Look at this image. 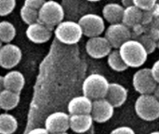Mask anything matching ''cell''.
<instances>
[{
	"mask_svg": "<svg viewBox=\"0 0 159 134\" xmlns=\"http://www.w3.org/2000/svg\"><path fill=\"white\" fill-rule=\"evenodd\" d=\"M113 50V48L105 36L90 37L86 43V51L93 59L105 58Z\"/></svg>",
	"mask_w": 159,
	"mask_h": 134,
	"instance_id": "10",
	"label": "cell"
},
{
	"mask_svg": "<svg viewBox=\"0 0 159 134\" xmlns=\"http://www.w3.org/2000/svg\"><path fill=\"white\" fill-rule=\"evenodd\" d=\"M110 134H135V132L128 126H121L114 129Z\"/></svg>",
	"mask_w": 159,
	"mask_h": 134,
	"instance_id": "31",
	"label": "cell"
},
{
	"mask_svg": "<svg viewBox=\"0 0 159 134\" xmlns=\"http://www.w3.org/2000/svg\"><path fill=\"white\" fill-rule=\"evenodd\" d=\"M147 26L148 25H144L143 24L142 22L133 26L130 30H131V35H132V38L133 39H136L138 38L139 36H141L142 35L145 34L146 33V30H147Z\"/></svg>",
	"mask_w": 159,
	"mask_h": 134,
	"instance_id": "29",
	"label": "cell"
},
{
	"mask_svg": "<svg viewBox=\"0 0 159 134\" xmlns=\"http://www.w3.org/2000/svg\"><path fill=\"white\" fill-rule=\"evenodd\" d=\"M45 128L50 134L65 132L70 129V115L64 112H54L45 120Z\"/></svg>",
	"mask_w": 159,
	"mask_h": 134,
	"instance_id": "11",
	"label": "cell"
},
{
	"mask_svg": "<svg viewBox=\"0 0 159 134\" xmlns=\"http://www.w3.org/2000/svg\"><path fill=\"white\" fill-rule=\"evenodd\" d=\"M134 90L140 94H153L157 87L150 68L139 69L132 77Z\"/></svg>",
	"mask_w": 159,
	"mask_h": 134,
	"instance_id": "6",
	"label": "cell"
},
{
	"mask_svg": "<svg viewBox=\"0 0 159 134\" xmlns=\"http://www.w3.org/2000/svg\"><path fill=\"white\" fill-rule=\"evenodd\" d=\"M16 7V0H0V17L9 15Z\"/></svg>",
	"mask_w": 159,
	"mask_h": 134,
	"instance_id": "27",
	"label": "cell"
},
{
	"mask_svg": "<svg viewBox=\"0 0 159 134\" xmlns=\"http://www.w3.org/2000/svg\"><path fill=\"white\" fill-rule=\"evenodd\" d=\"M121 3H122V6L124 7H129V6L134 5L133 0H121Z\"/></svg>",
	"mask_w": 159,
	"mask_h": 134,
	"instance_id": "36",
	"label": "cell"
},
{
	"mask_svg": "<svg viewBox=\"0 0 159 134\" xmlns=\"http://www.w3.org/2000/svg\"><path fill=\"white\" fill-rule=\"evenodd\" d=\"M93 118L90 114H80L70 116V129L75 133L87 132L93 125Z\"/></svg>",
	"mask_w": 159,
	"mask_h": 134,
	"instance_id": "16",
	"label": "cell"
},
{
	"mask_svg": "<svg viewBox=\"0 0 159 134\" xmlns=\"http://www.w3.org/2000/svg\"><path fill=\"white\" fill-rule=\"evenodd\" d=\"M64 9L55 0H47L38 10V21L53 28L63 21Z\"/></svg>",
	"mask_w": 159,
	"mask_h": 134,
	"instance_id": "5",
	"label": "cell"
},
{
	"mask_svg": "<svg viewBox=\"0 0 159 134\" xmlns=\"http://www.w3.org/2000/svg\"><path fill=\"white\" fill-rule=\"evenodd\" d=\"M4 80H3V76H0V92L4 90Z\"/></svg>",
	"mask_w": 159,
	"mask_h": 134,
	"instance_id": "37",
	"label": "cell"
},
{
	"mask_svg": "<svg viewBox=\"0 0 159 134\" xmlns=\"http://www.w3.org/2000/svg\"><path fill=\"white\" fill-rule=\"evenodd\" d=\"M20 18L23 21L24 23L27 25H30L34 22L38 21V10L29 7L27 6H22L20 10Z\"/></svg>",
	"mask_w": 159,
	"mask_h": 134,
	"instance_id": "24",
	"label": "cell"
},
{
	"mask_svg": "<svg viewBox=\"0 0 159 134\" xmlns=\"http://www.w3.org/2000/svg\"><path fill=\"white\" fill-rule=\"evenodd\" d=\"M149 134H159V132H151V133Z\"/></svg>",
	"mask_w": 159,
	"mask_h": 134,
	"instance_id": "40",
	"label": "cell"
},
{
	"mask_svg": "<svg viewBox=\"0 0 159 134\" xmlns=\"http://www.w3.org/2000/svg\"><path fill=\"white\" fill-rule=\"evenodd\" d=\"M18 129L17 118L8 114H0V134H14Z\"/></svg>",
	"mask_w": 159,
	"mask_h": 134,
	"instance_id": "21",
	"label": "cell"
},
{
	"mask_svg": "<svg viewBox=\"0 0 159 134\" xmlns=\"http://www.w3.org/2000/svg\"><path fill=\"white\" fill-rule=\"evenodd\" d=\"M20 100V93L4 89L0 92V109L10 111L18 106Z\"/></svg>",
	"mask_w": 159,
	"mask_h": 134,
	"instance_id": "19",
	"label": "cell"
},
{
	"mask_svg": "<svg viewBox=\"0 0 159 134\" xmlns=\"http://www.w3.org/2000/svg\"><path fill=\"white\" fill-rule=\"evenodd\" d=\"M54 35L61 43L65 45H75L81 40L83 32L78 22L62 21L55 27Z\"/></svg>",
	"mask_w": 159,
	"mask_h": 134,
	"instance_id": "4",
	"label": "cell"
},
{
	"mask_svg": "<svg viewBox=\"0 0 159 134\" xmlns=\"http://www.w3.org/2000/svg\"><path fill=\"white\" fill-rule=\"evenodd\" d=\"M108 79L98 73H93L88 76L82 84L83 95L89 97L92 101L105 98L109 89Z\"/></svg>",
	"mask_w": 159,
	"mask_h": 134,
	"instance_id": "2",
	"label": "cell"
},
{
	"mask_svg": "<svg viewBox=\"0 0 159 134\" xmlns=\"http://www.w3.org/2000/svg\"><path fill=\"white\" fill-rule=\"evenodd\" d=\"M159 15V6L156 4L152 8L147 10H143V17H142V23L144 25H149L152 21Z\"/></svg>",
	"mask_w": 159,
	"mask_h": 134,
	"instance_id": "26",
	"label": "cell"
},
{
	"mask_svg": "<svg viewBox=\"0 0 159 134\" xmlns=\"http://www.w3.org/2000/svg\"><path fill=\"white\" fill-rule=\"evenodd\" d=\"M125 7L117 3H108L102 8V17L110 24L122 22Z\"/></svg>",
	"mask_w": 159,
	"mask_h": 134,
	"instance_id": "18",
	"label": "cell"
},
{
	"mask_svg": "<svg viewBox=\"0 0 159 134\" xmlns=\"http://www.w3.org/2000/svg\"><path fill=\"white\" fill-rule=\"evenodd\" d=\"M105 37L113 49H118L125 42L132 38L131 30L123 22L110 24L105 31Z\"/></svg>",
	"mask_w": 159,
	"mask_h": 134,
	"instance_id": "8",
	"label": "cell"
},
{
	"mask_svg": "<svg viewBox=\"0 0 159 134\" xmlns=\"http://www.w3.org/2000/svg\"><path fill=\"white\" fill-rule=\"evenodd\" d=\"M157 48H158V49H159V40H158V41H157Z\"/></svg>",
	"mask_w": 159,
	"mask_h": 134,
	"instance_id": "44",
	"label": "cell"
},
{
	"mask_svg": "<svg viewBox=\"0 0 159 134\" xmlns=\"http://www.w3.org/2000/svg\"><path fill=\"white\" fill-rule=\"evenodd\" d=\"M2 45H3V43H2V42H1V41H0V48H1V47H2Z\"/></svg>",
	"mask_w": 159,
	"mask_h": 134,
	"instance_id": "42",
	"label": "cell"
},
{
	"mask_svg": "<svg viewBox=\"0 0 159 134\" xmlns=\"http://www.w3.org/2000/svg\"><path fill=\"white\" fill-rule=\"evenodd\" d=\"M27 134H50L47 130L46 128H35L31 130Z\"/></svg>",
	"mask_w": 159,
	"mask_h": 134,
	"instance_id": "34",
	"label": "cell"
},
{
	"mask_svg": "<svg viewBox=\"0 0 159 134\" xmlns=\"http://www.w3.org/2000/svg\"><path fill=\"white\" fill-rule=\"evenodd\" d=\"M4 88L6 90L20 93L25 85V78L20 71H10L3 76Z\"/></svg>",
	"mask_w": 159,
	"mask_h": 134,
	"instance_id": "17",
	"label": "cell"
},
{
	"mask_svg": "<svg viewBox=\"0 0 159 134\" xmlns=\"http://www.w3.org/2000/svg\"><path fill=\"white\" fill-rule=\"evenodd\" d=\"M142 17H143V10L138 7H136L135 5H132L125 7L122 22L131 29L133 26L142 22Z\"/></svg>",
	"mask_w": 159,
	"mask_h": 134,
	"instance_id": "20",
	"label": "cell"
},
{
	"mask_svg": "<svg viewBox=\"0 0 159 134\" xmlns=\"http://www.w3.org/2000/svg\"><path fill=\"white\" fill-rule=\"evenodd\" d=\"M87 1H89V2H99L101 0H87Z\"/></svg>",
	"mask_w": 159,
	"mask_h": 134,
	"instance_id": "39",
	"label": "cell"
},
{
	"mask_svg": "<svg viewBox=\"0 0 159 134\" xmlns=\"http://www.w3.org/2000/svg\"><path fill=\"white\" fill-rule=\"evenodd\" d=\"M115 113V107L105 99H98L92 102L91 117L97 123H105L109 121Z\"/></svg>",
	"mask_w": 159,
	"mask_h": 134,
	"instance_id": "12",
	"label": "cell"
},
{
	"mask_svg": "<svg viewBox=\"0 0 159 134\" xmlns=\"http://www.w3.org/2000/svg\"><path fill=\"white\" fill-rule=\"evenodd\" d=\"M151 27H154V28H157V29H158L159 30V15H157L153 21H152V22L149 24Z\"/></svg>",
	"mask_w": 159,
	"mask_h": 134,
	"instance_id": "35",
	"label": "cell"
},
{
	"mask_svg": "<svg viewBox=\"0 0 159 134\" xmlns=\"http://www.w3.org/2000/svg\"><path fill=\"white\" fill-rule=\"evenodd\" d=\"M126 64L131 68L142 67L147 61L148 52L137 39H129L118 49Z\"/></svg>",
	"mask_w": 159,
	"mask_h": 134,
	"instance_id": "1",
	"label": "cell"
},
{
	"mask_svg": "<svg viewBox=\"0 0 159 134\" xmlns=\"http://www.w3.org/2000/svg\"><path fill=\"white\" fill-rule=\"evenodd\" d=\"M136 115L144 121H155L159 118V101L153 94H141L135 101Z\"/></svg>",
	"mask_w": 159,
	"mask_h": 134,
	"instance_id": "3",
	"label": "cell"
},
{
	"mask_svg": "<svg viewBox=\"0 0 159 134\" xmlns=\"http://www.w3.org/2000/svg\"><path fill=\"white\" fill-rule=\"evenodd\" d=\"M151 72L152 75L155 78V80L157 81V83L159 84V60H157L152 66L151 68Z\"/></svg>",
	"mask_w": 159,
	"mask_h": 134,
	"instance_id": "33",
	"label": "cell"
},
{
	"mask_svg": "<svg viewBox=\"0 0 159 134\" xmlns=\"http://www.w3.org/2000/svg\"><path fill=\"white\" fill-rule=\"evenodd\" d=\"M26 37L33 43L43 44L48 42L52 35V28L40 22H34L26 28Z\"/></svg>",
	"mask_w": 159,
	"mask_h": 134,
	"instance_id": "13",
	"label": "cell"
},
{
	"mask_svg": "<svg viewBox=\"0 0 159 134\" xmlns=\"http://www.w3.org/2000/svg\"><path fill=\"white\" fill-rule=\"evenodd\" d=\"M16 36L15 26L7 21H0V41L2 43H10Z\"/></svg>",
	"mask_w": 159,
	"mask_h": 134,
	"instance_id": "23",
	"label": "cell"
},
{
	"mask_svg": "<svg viewBox=\"0 0 159 134\" xmlns=\"http://www.w3.org/2000/svg\"><path fill=\"white\" fill-rule=\"evenodd\" d=\"M136 39L142 43V45L144 47V49H146L148 54L155 52V50L157 49V42L155 39H153L150 35H148L147 34H143Z\"/></svg>",
	"mask_w": 159,
	"mask_h": 134,
	"instance_id": "25",
	"label": "cell"
},
{
	"mask_svg": "<svg viewBox=\"0 0 159 134\" xmlns=\"http://www.w3.org/2000/svg\"><path fill=\"white\" fill-rule=\"evenodd\" d=\"M22 58L21 49L14 44L6 43L0 48V67L12 69L17 66Z\"/></svg>",
	"mask_w": 159,
	"mask_h": 134,
	"instance_id": "9",
	"label": "cell"
},
{
	"mask_svg": "<svg viewBox=\"0 0 159 134\" xmlns=\"http://www.w3.org/2000/svg\"><path fill=\"white\" fill-rule=\"evenodd\" d=\"M148 35H150L153 39H155L157 42L159 40V30L157 28H154V27H151L150 25L147 26V30H146V33Z\"/></svg>",
	"mask_w": 159,
	"mask_h": 134,
	"instance_id": "32",
	"label": "cell"
},
{
	"mask_svg": "<svg viewBox=\"0 0 159 134\" xmlns=\"http://www.w3.org/2000/svg\"><path fill=\"white\" fill-rule=\"evenodd\" d=\"M47 0H24V6H27L29 7L34 8L39 10V8L43 6V4Z\"/></svg>",
	"mask_w": 159,
	"mask_h": 134,
	"instance_id": "30",
	"label": "cell"
},
{
	"mask_svg": "<svg viewBox=\"0 0 159 134\" xmlns=\"http://www.w3.org/2000/svg\"><path fill=\"white\" fill-rule=\"evenodd\" d=\"M52 134H68V133H67V132H59V133H52Z\"/></svg>",
	"mask_w": 159,
	"mask_h": 134,
	"instance_id": "41",
	"label": "cell"
},
{
	"mask_svg": "<svg viewBox=\"0 0 159 134\" xmlns=\"http://www.w3.org/2000/svg\"><path fill=\"white\" fill-rule=\"evenodd\" d=\"M154 95L157 98V100L159 101V84L157 85V89H156V90L154 92Z\"/></svg>",
	"mask_w": 159,
	"mask_h": 134,
	"instance_id": "38",
	"label": "cell"
},
{
	"mask_svg": "<svg viewBox=\"0 0 159 134\" xmlns=\"http://www.w3.org/2000/svg\"><path fill=\"white\" fill-rule=\"evenodd\" d=\"M157 4L159 6V0H157Z\"/></svg>",
	"mask_w": 159,
	"mask_h": 134,
	"instance_id": "43",
	"label": "cell"
},
{
	"mask_svg": "<svg viewBox=\"0 0 159 134\" xmlns=\"http://www.w3.org/2000/svg\"><path fill=\"white\" fill-rule=\"evenodd\" d=\"M107 63L109 67L116 72H124L129 68V66L122 59L119 50L116 49L112 50L107 56Z\"/></svg>",
	"mask_w": 159,
	"mask_h": 134,
	"instance_id": "22",
	"label": "cell"
},
{
	"mask_svg": "<svg viewBox=\"0 0 159 134\" xmlns=\"http://www.w3.org/2000/svg\"><path fill=\"white\" fill-rule=\"evenodd\" d=\"M133 2L134 5L142 10L150 9L157 4V0H133Z\"/></svg>",
	"mask_w": 159,
	"mask_h": 134,
	"instance_id": "28",
	"label": "cell"
},
{
	"mask_svg": "<svg viewBox=\"0 0 159 134\" xmlns=\"http://www.w3.org/2000/svg\"><path fill=\"white\" fill-rule=\"evenodd\" d=\"M92 100L85 95L74 97L68 103V113L69 115H80V114H90L92 109Z\"/></svg>",
	"mask_w": 159,
	"mask_h": 134,
	"instance_id": "15",
	"label": "cell"
},
{
	"mask_svg": "<svg viewBox=\"0 0 159 134\" xmlns=\"http://www.w3.org/2000/svg\"><path fill=\"white\" fill-rule=\"evenodd\" d=\"M78 23L81 26L83 35L89 38L101 35L105 30L104 19L94 13H88L83 15L79 19Z\"/></svg>",
	"mask_w": 159,
	"mask_h": 134,
	"instance_id": "7",
	"label": "cell"
},
{
	"mask_svg": "<svg viewBox=\"0 0 159 134\" xmlns=\"http://www.w3.org/2000/svg\"><path fill=\"white\" fill-rule=\"evenodd\" d=\"M105 99L115 107H121L128 99V90L119 83H110Z\"/></svg>",
	"mask_w": 159,
	"mask_h": 134,
	"instance_id": "14",
	"label": "cell"
}]
</instances>
